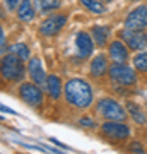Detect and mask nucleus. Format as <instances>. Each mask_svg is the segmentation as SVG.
I'll list each match as a JSON object with an SVG mask.
<instances>
[{"label": "nucleus", "mask_w": 147, "mask_h": 154, "mask_svg": "<svg viewBox=\"0 0 147 154\" xmlns=\"http://www.w3.org/2000/svg\"><path fill=\"white\" fill-rule=\"evenodd\" d=\"M65 99L69 105L84 110L93 103V89L82 79H70L65 84Z\"/></svg>", "instance_id": "nucleus-1"}, {"label": "nucleus", "mask_w": 147, "mask_h": 154, "mask_svg": "<svg viewBox=\"0 0 147 154\" xmlns=\"http://www.w3.org/2000/svg\"><path fill=\"white\" fill-rule=\"evenodd\" d=\"M2 75L7 81H21L24 77V63H22L21 57L9 53V55L2 57Z\"/></svg>", "instance_id": "nucleus-2"}, {"label": "nucleus", "mask_w": 147, "mask_h": 154, "mask_svg": "<svg viewBox=\"0 0 147 154\" xmlns=\"http://www.w3.org/2000/svg\"><path fill=\"white\" fill-rule=\"evenodd\" d=\"M98 113L106 120H113V122H123L127 118V113L123 110V106L115 101L111 98H104L98 101V106H96Z\"/></svg>", "instance_id": "nucleus-3"}, {"label": "nucleus", "mask_w": 147, "mask_h": 154, "mask_svg": "<svg viewBox=\"0 0 147 154\" xmlns=\"http://www.w3.org/2000/svg\"><path fill=\"white\" fill-rule=\"evenodd\" d=\"M108 74H109L113 82L123 84V86H132L137 81L135 72L132 70L128 65H125V63H113L108 69Z\"/></svg>", "instance_id": "nucleus-4"}, {"label": "nucleus", "mask_w": 147, "mask_h": 154, "mask_svg": "<svg viewBox=\"0 0 147 154\" xmlns=\"http://www.w3.org/2000/svg\"><path fill=\"white\" fill-rule=\"evenodd\" d=\"M123 26H125V29H130V31H144L147 26V7L139 5L137 9H133L125 17Z\"/></svg>", "instance_id": "nucleus-5"}, {"label": "nucleus", "mask_w": 147, "mask_h": 154, "mask_svg": "<svg viewBox=\"0 0 147 154\" xmlns=\"http://www.w3.org/2000/svg\"><path fill=\"white\" fill-rule=\"evenodd\" d=\"M101 132L108 139H113V140H125V139L130 137V128L121 122H113V120L104 122L101 125Z\"/></svg>", "instance_id": "nucleus-6"}, {"label": "nucleus", "mask_w": 147, "mask_h": 154, "mask_svg": "<svg viewBox=\"0 0 147 154\" xmlns=\"http://www.w3.org/2000/svg\"><path fill=\"white\" fill-rule=\"evenodd\" d=\"M19 96H21V99L24 103H27V105H31V106H38L43 101V93H41V89H39L38 84H34V82L21 84Z\"/></svg>", "instance_id": "nucleus-7"}, {"label": "nucleus", "mask_w": 147, "mask_h": 154, "mask_svg": "<svg viewBox=\"0 0 147 154\" xmlns=\"http://www.w3.org/2000/svg\"><path fill=\"white\" fill-rule=\"evenodd\" d=\"M67 22V16L65 14H57V16H50L48 19H44L39 24V33L43 36H53L60 31Z\"/></svg>", "instance_id": "nucleus-8"}, {"label": "nucleus", "mask_w": 147, "mask_h": 154, "mask_svg": "<svg viewBox=\"0 0 147 154\" xmlns=\"http://www.w3.org/2000/svg\"><path fill=\"white\" fill-rule=\"evenodd\" d=\"M120 38L130 46L132 50H145L147 48V34L144 31H130V29H123L120 33Z\"/></svg>", "instance_id": "nucleus-9"}, {"label": "nucleus", "mask_w": 147, "mask_h": 154, "mask_svg": "<svg viewBox=\"0 0 147 154\" xmlns=\"http://www.w3.org/2000/svg\"><path fill=\"white\" fill-rule=\"evenodd\" d=\"M27 74L31 77V81L38 86H44L46 88V74L43 70V65H41V60L39 58H31L29 63H27Z\"/></svg>", "instance_id": "nucleus-10"}, {"label": "nucleus", "mask_w": 147, "mask_h": 154, "mask_svg": "<svg viewBox=\"0 0 147 154\" xmlns=\"http://www.w3.org/2000/svg\"><path fill=\"white\" fill-rule=\"evenodd\" d=\"M75 46H77V53H79L81 58H89L94 50V43H93V39H91V36L87 33H84V31H81V33L77 34Z\"/></svg>", "instance_id": "nucleus-11"}, {"label": "nucleus", "mask_w": 147, "mask_h": 154, "mask_svg": "<svg viewBox=\"0 0 147 154\" xmlns=\"http://www.w3.org/2000/svg\"><path fill=\"white\" fill-rule=\"evenodd\" d=\"M108 55L113 60V63H125L127 58H128V51L121 41H113L108 48Z\"/></svg>", "instance_id": "nucleus-12"}, {"label": "nucleus", "mask_w": 147, "mask_h": 154, "mask_svg": "<svg viewBox=\"0 0 147 154\" xmlns=\"http://www.w3.org/2000/svg\"><path fill=\"white\" fill-rule=\"evenodd\" d=\"M89 70H91V75H94V77L103 75L104 72L108 70V60H106V57L104 55L94 57V60L89 65Z\"/></svg>", "instance_id": "nucleus-13"}, {"label": "nucleus", "mask_w": 147, "mask_h": 154, "mask_svg": "<svg viewBox=\"0 0 147 154\" xmlns=\"http://www.w3.org/2000/svg\"><path fill=\"white\" fill-rule=\"evenodd\" d=\"M127 110H128V113H130V116H132V120L135 122V123H139V125H145V123H147V116H145L144 110H142L139 105H135V103L128 101V103H127Z\"/></svg>", "instance_id": "nucleus-14"}, {"label": "nucleus", "mask_w": 147, "mask_h": 154, "mask_svg": "<svg viewBox=\"0 0 147 154\" xmlns=\"http://www.w3.org/2000/svg\"><path fill=\"white\" fill-rule=\"evenodd\" d=\"M46 91L50 93V96L53 99H58L62 94V81L57 75H48V81H46Z\"/></svg>", "instance_id": "nucleus-15"}, {"label": "nucleus", "mask_w": 147, "mask_h": 154, "mask_svg": "<svg viewBox=\"0 0 147 154\" xmlns=\"http://www.w3.org/2000/svg\"><path fill=\"white\" fill-rule=\"evenodd\" d=\"M17 17L21 21H31L34 17V9L29 0H22L21 4H19V7H17Z\"/></svg>", "instance_id": "nucleus-16"}, {"label": "nucleus", "mask_w": 147, "mask_h": 154, "mask_svg": "<svg viewBox=\"0 0 147 154\" xmlns=\"http://www.w3.org/2000/svg\"><path fill=\"white\" fill-rule=\"evenodd\" d=\"M34 5H36V9H38L39 12L46 14V12H50V11L58 9L62 4H60V0H34Z\"/></svg>", "instance_id": "nucleus-17"}, {"label": "nucleus", "mask_w": 147, "mask_h": 154, "mask_svg": "<svg viewBox=\"0 0 147 154\" xmlns=\"http://www.w3.org/2000/svg\"><path fill=\"white\" fill-rule=\"evenodd\" d=\"M81 4L84 5V9H87L89 12H94V14H103L106 11V7L103 5L101 0H81Z\"/></svg>", "instance_id": "nucleus-18"}, {"label": "nucleus", "mask_w": 147, "mask_h": 154, "mask_svg": "<svg viewBox=\"0 0 147 154\" xmlns=\"http://www.w3.org/2000/svg\"><path fill=\"white\" fill-rule=\"evenodd\" d=\"M93 36L96 39L98 46H103L108 39V28H101V26H94L93 28Z\"/></svg>", "instance_id": "nucleus-19"}, {"label": "nucleus", "mask_w": 147, "mask_h": 154, "mask_svg": "<svg viewBox=\"0 0 147 154\" xmlns=\"http://www.w3.org/2000/svg\"><path fill=\"white\" fill-rule=\"evenodd\" d=\"M11 53H14V55H17V57H21L22 60H27V58H29V50H27L26 45H22V43L12 45V46H11Z\"/></svg>", "instance_id": "nucleus-20"}, {"label": "nucleus", "mask_w": 147, "mask_h": 154, "mask_svg": "<svg viewBox=\"0 0 147 154\" xmlns=\"http://www.w3.org/2000/svg\"><path fill=\"white\" fill-rule=\"evenodd\" d=\"M133 65L139 72H147V53H139L133 58Z\"/></svg>", "instance_id": "nucleus-21"}, {"label": "nucleus", "mask_w": 147, "mask_h": 154, "mask_svg": "<svg viewBox=\"0 0 147 154\" xmlns=\"http://www.w3.org/2000/svg\"><path fill=\"white\" fill-rule=\"evenodd\" d=\"M130 154H145V152H144L142 144L140 142H132L130 144Z\"/></svg>", "instance_id": "nucleus-22"}, {"label": "nucleus", "mask_w": 147, "mask_h": 154, "mask_svg": "<svg viewBox=\"0 0 147 154\" xmlns=\"http://www.w3.org/2000/svg\"><path fill=\"white\" fill-rule=\"evenodd\" d=\"M4 4H5V7L9 9V11H14L16 7H19L21 0H4Z\"/></svg>", "instance_id": "nucleus-23"}, {"label": "nucleus", "mask_w": 147, "mask_h": 154, "mask_svg": "<svg viewBox=\"0 0 147 154\" xmlns=\"http://www.w3.org/2000/svg\"><path fill=\"white\" fill-rule=\"evenodd\" d=\"M81 125H84V127H94V122L86 116V118H81Z\"/></svg>", "instance_id": "nucleus-24"}, {"label": "nucleus", "mask_w": 147, "mask_h": 154, "mask_svg": "<svg viewBox=\"0 0 147 154\" xmlns=\"http://www.w3.org/2000/svg\"><path fill=\"white\" fill-rule=\"evenodd\" d=\"M0 38H2V51H5V34H4V31L0 34Z\"/></svg>", "instance_id": "nucleus-25"}, {"label": "nucleus", "mask_w": 147, "mask_h": 154, "mask_svg": "<svg viewBox=\"0 0 147 154\" xmlns=\"http://www.w3.org/2000/svg\"><path fill=\"white\" fill-rule=\"evenodd\" d=\"M2 111H4V113H14L12 110H9V108H5V106H2Z\"/></svg>", "instance_id": "nucleus-26"}, {"label": "nucleus", "mask_w": 147, "mask_h": 154, "mask_svg": "<svg viewBox=\"0 0 147 154\" xmlns=\"http://www.w3.org/2000/svg\"><path fill=\"white\" fill-rule=\"evenodd\" d=\"M101 2H111V0H101Z\"/></svg>", "instance_id": "nucleus-27"}, {"label": "nucleus", "mask_w": 147, "mask_h": 154, "mask_svg": "<svg viewBox=\"0 0 147 154\" xmlns=\"http://www.w3.org/2000/svg\"><path fill=\"white\" fill-rule=\"evenodd\" d=\"M132 2H135V0H132Z\"/></svg>", "instance_id": "nucleus-28"}]
</instances>
